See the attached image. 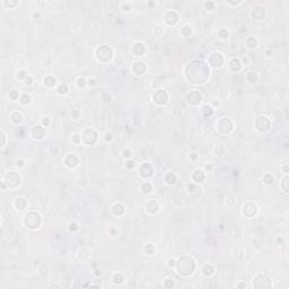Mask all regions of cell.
<instances>
[{"instance_id":"obj_1","label":"cell","mask_w":289,"mask_h":289,"mask_svg":"<svg viewBox=\"0 0 289 289\" xmlns=\"http://www.w3.org/2000/svg\"><path fill=\"white\" fill-rule=\"evenodd\" d=\"M194 261L189 256H183L180 258L178 261V273L182 274V276H189L193 272L194 270Z\"/></svg>"},{"instance_id":"obj_2","label":"cell","mask_w":289,"mask_h":289,"mask_svg":"<svg viewBox=\"0 0 289 289\" xmlns=\"http://www.w3.org/2000/svg\"><path fill=\"white\" fill-rule=\"evenodd\" d=\"M23 223L25 225V227L30 229H35L40 226L41 224V217L39 213L34 212V211H30L27 215H25Z\"/></svg>"},{"instance_id":"obj_3","label":"cell","mask_w":289,"mask_h":289,"mask_svg":"<svg viewBox=\"0 0 289 289\" xmlns=\"http://www.w3.org/2000/svg\"><path fill=\"white\" fill-rule=\"evenodd\" d=\"M112 56H113V51H112V49L110 46L101 45L100 48H97L96 50L97 60L102 61V62H107L108 60H111Z\"/></svg>"},{"instance_id":"obj_4","label":"cell","mask_w":289,"mask_h":289,"mask_svg":"<svg viewBox=\"0 0 289 289\" xmlns=\"http://www.w3.org/2000/svg\"><path fill=\"white\" fill-rule=\"evenodd\" d=\"M152 101L158 105H164L167 102V94L163 89H157L152 94Z\"/></svg>"},{"instance_id":"obj_5","label":"cell","mask_w":289,"mask_h":289,"mask_svg":"<svg viewBox=\"0 0 289 289\" xmlns=\"http://www.w3.org/2000/svg\"><path fill=\"white\" fill-rule=\"evenodd\" d=\"M201 94L198 91H192L191 93H189L188 96H186V101L189 104L191 105H198L199 103L201 102Z\"/></svg>"},{"instance_id":"obj_6","label":"cell","mask_w":289,"mask_h":289,"mask_svg":"<svg viewBox=\"0 0 289 289\" xmlns=\"http://www.w3.org/2000/svg\"><path fill=\"white\" fill-rule=\"evenodd\" d=\"M256 211H258V207L252 202H249L243 206V213L245 215V216H247L249 218L255 216Z\"/></svg>"},{"instance_id":"obj_7","label":"cell","mask_w":289,"mask_h":289,"mask_svg":"<svg viewBox=\"0 0 289 289\" xmlns=\"http://www.w3.org/2000/svg\"><path fill=\"white\" fill-rule=\"evenodd\" d=\"M251 15L254 19L256 20H262L265 17V9L263 7H255L252 11H251Z\"/></svg>"},{"instance_id":"obj_8","label":"cell","mask_w":289,"mask_h":289,"mask_svg":"<svg viewBox=\"0 0 289 289\" xmlns=\"http://www.w3.org/2000/svg\"><path fill=\"white\" fill-rule=\"evenodd\" d=\"M178 14L174 11V10H168L165 15V22L167 23L168 25H174L176 22H178Z\"/></svg>"},{"instance_id":"obj_9","label":"cell","mask_w":289,"mask_h":289,"mask_svg":"<svg viewBox=\"0 0 289 289\" xmlns=\"http://www.w3.org/2000/svg\"><path fill=\"white\" fill-rule=\"evenodd\" d=\"M261 126H263L262 127V131H267L270 127V121L268 120V117H264V115L259 117V119L256 120V128H258V130L260 129Z\"/></svg>"},{"instance_id":"obj_10","label":"cell","mask_w":289,"mask_h":289,"mask_svg":"<svg viewBox=\"0 0 289 289\" xmlns=\"http://www.w3.org/2000/svg\"><path fill=\"white\" fill-rule=\"evenodd\" d=\"M132 71L133 74L136 75H142L145 71H146V65L141 62V61H138V62H134L132 65Z\"/></svg>"},{"instance_id":"obj_11","label":"cell","mask_w":289,"mask_h":289,"mask_svg":"<svg viewBox=\"0 0 289 289\" xmlns=\"http://www.w3.org/2000/svg\"><path fill=\"white\" fill-rule=\"evenodd\" d=\"M152 174V169L150 167V165L147 164V163L142 164L141 167H140V175H141L142 178H149Z\"/></svg>"},{"instance_id":"obj_12","label":"cell","mask_w":289,"mask_h":289,"mask_svg":"<svg viewBox=\"0 0 289 289\" xmlns=\"http://www.w3.org/2000/svg\"><path fill=\"white\" fill-rule=\"evenodd\" d=\"M32 136L35 139H42L44 137V130L41 126H35L32 129Z\"/></svg>"},{"instance_id":"obj_13","label":"cell","mask_w":289,"mask_h":289,"mask_svg":"<svg viewBox=\"0 0 289 289\" xmlns=\"http://www.w3.org/2000/svg\"><path fill=\"white\" fill-rule=\"evenodd\" d=\"M219 56H220L219 52H213L212 54H211L210 59H209V62H210V65L212 67H220L223 65V60H217V58Z\"/></svg>"},{"instance_id":"obj_14","label":"cell","mask_w":289,"mask_h":289,"mask_svg":"<svg viewBox=\"0 0 289 289\" xmlns=\"http://www.w3.org/2000/svg\"><path fill=\"white\" fill-rule=\"evenodd\" d=\"M66 165L67 166H69V167H76L77 165H78V158L74 155V154H70V155H68L66 157Z\"/></svg>"},{"instance_id":"obj_15","label":"cell","mask_w":289,"mask_h":289,"mask_svg":"<svg viewBox=\"0 0 289 289\" xmlns=\"http://www.w3.org/2000/svg\"><path fill=\"white\" fill-rule=\"evenodd\" d=\"M132 52L134 53V56H143L145 53V46L142 45L141 43H137V44H133L132 46Z\"/></svg>"},{"instance_id":"obj_16","label":"cell","mask_w":289,"mask_h":289,"mask_svg":"<svg viewBox=\"0 0 289 289\" xmlns=\"http://www.w3.org/2000/svg\"><path fill=\"white\" fill-rule=\"evenodd\" d=\"M192 178L197 183H201L204 180V173H203L202 169H195L194 173H193Z\"/></svg>"},{"instance_id":"obj_17","label":"cell","mask_w":289,"mask_h":289,"mask_svg":"<svg viewBox=\"0 0 289 289\" xmlns=\"http://www.w3.org/2000/svg\"><path fill=\"white\" fill-rule=\"evenodd\" d=\"M14 204H15L16 209H18V210H23V209L26 208V201L24 198H17Z\"/></svg>"},{"instance_id":"obj_18","label":"cell","mask_w":289,"mask_h":289,"mask_svg":"<svg viewBox=\"0 0 289 289\" xmlns=\"http://www.w3.org/2000/svg\"><path fill=\"white\" fill-rule=\"evenodd\" d=\"M158 208H159V207H158V203L156 202V201H149V203L147 204V210L150 213L157 212Z\"/></svg>"},{"instance_id":"obj_19","label":"cell","mask_w":289,"mask_h":289,"mask_svg":"<svg viewBox=\"0 0 289 289\" xmlns=\"http://www.w3.org/2000/svg\"><path fill=\"white\" fill-rule=\"evenodd\" d=\"M229 66H230V69L234 71H237L241 69V62L238 61V59H232L230 62H229Z\"/></svg>"},{"instance_id":"obj_20","label":"cell","mask_w":289,"mask_h":289,"mask_svg":"<svg viewBox=\"0 0 289 289\" xmlns=\"http://www.w3.org/2000/svg\"><path fill=\"white\" fill-rule=\"evenodd\" d=\"M56 78H54V77L48 76V77H45V78H44V85H46V86H49V87L54 86V85H56Z\"/></svg>"},{"instance_id":"obj_21","label":"cell","mask_w":289,"mask_h":289,"mask_svg":"<svg viewBox=\"0 0 289 289\" xmlns=\"http://www.w3.org/2000/svg\"><path fill=\"white\" fill-rule=\"evenodd\" d=\"M165 180H166V182L168 184H174L175 181H176V176H175L174 173H168L167 175H166V178H165Z\"/></svg>"},{"instance_id":"obj_22","label":"cell","mask_w":289,"mask_h":289,"mask_svg":"<svg viewBox=\"0 0 289 289\" xmlns=\"http://www.w3.org/2000/svg\"><path fill=\"white\" fill-rule=\"evenodd\" d=\"M202 113L204 114V117H209V115H211L213 113L212 108H211V106H209V105H204L202 108Z\"/></svg>"},{"instance_id":"obj_23","label":"cell","mask_w":289,"mask_h":289,"mask_svg":"<svg viewBox=\"0 0 289 289\" xmlns=\"http://www.w3.org/2000/svg\"><path fill=\"white\" fill-rule=\"evenodd\" d=\"M263 182L267 184V185H269V184H272V182H273V176L271 175V174H265L263 178Z\"/></svg>"},{"instance_id":"obj_24","label":"cell","mask_w":289,"mask_h":289,"mask_svg":"<svg viewBox=\"0 0 289 289\" xmlns=\"http://www.w3.org/2000/svg\"><path fill=\"white\" fill-rule=\"evenodd\" d=\"M212 272H213V269L210 264H206L203 267V273L206 274V276H210V274H212Z\"/></svg>"},{"instance_id":"obj_25","label":"cell","mask_w":289,"mask_h":289,"mask_svg":"<svg viewBox=\"0 0 289 289\" xmlns=\"http://www.w3.org/2000/svg\"><path fill=\"white\" fill-rule=\"evenodd\" d=\"M246 44H247V46H249L250 49H253V48H255V46H256V40H255L254 37H252V36H251V37H249V39H247V43H246Z\"/></svg>"},{"instance_id":"obj_26","label":"cell","mask_w":289,"mask_h":289,"mask_svg":"<svg viewBox=\"0 0 289 289\" xmlns=\"http://www.w3.org/2000/svg\"><path fill=\"white\" fill-rule=\"evenodd\" d=\"M58 93L61 94V95H62V94H63V95L67 94V93H68V87H67V85H63V84L60 85L59 88H58Z\"/></svg>"},{"instance_id":"obj_27","label":"cell","mask_w":289,"mask_h":289,"mask_svg":"<svg viewBox=\"0 0 289 289\" xmlns=\"http://www.w3.org/2000/svg\"><path fill=\"white\" fill-rule=\"evenodd\" d=\"M20 103H22L23 105H26V104H28V103H30V96H28L27 94H24L23 96L20 97Z\"/></svg>"},{"instance_id":"obj_28","label":"cell","mask_w":289,"mask_h":289,"mask_svg":"<svg viewBox=\"0 0 289 289\" xmlns=\"http://www.w3.org/2000/svg\"><path fill=\"white\" fill-rule=\"evenodd\" d=\"M142 188H146V190H143L142 192H145V193L152 192V185H150V184H149L148 182H146L145 184H142Z\"/></svg>"},{"instance_id":"obj_29","label":"cell","mask_w":289,"mask_h":289,"mask_svg":"<svg viewBox=\"0 0 289 289\" xmlns=\"http://www.w3.org/2000/svg\"><path fill=\"white\" fill-rule=\"evenodd\" d=\"M219 36H220V39H227V37H228V30H220V32H219Z\"/></svg>"},{"instance_id":"obj_30","label":"cell","mask_w":289,"mask_h":289,"mask_svg":"<svg viewBox=\"0 0 289 289\" xmlns=\"http://www.w3.org/2000/svg\"><path fill=\"white\" fill-rule=\"evenodd\" d=\"M121 9L123 10V11H130L131 7H130V5H129V4H127V2H122V4H121Z\"/></svg>"},{"instance_id":"obj_31","label":"cell","mask_w":289,"mask_h":289,"mask_svg":"<svg viewBox=\"0 0 289 289\" xmlns=\"http://www.w3.org/2000/svg\"><path fill=\"white\" fill-rule=\"evenodd\" d=\"M9 96L11 97V101H16V100H18V93L16 91H11L9 93Z\"/></svg>"},{"instance_id":"obj_32","label":"cell","mask_w":289,"mask_h":289,"mask_svg":"<svg viewBox=\"0 0 289 289\" xmlns=\"http://www.w3.org/2000/svg\"><path fill=\"white\" fill-rule=\"evenodd\" d=\"M287 182H288V178H285L284 180H282V186H284V191L286 193L288 192V188H287Z\"/></svg>"},{"instance_id":"obj_33","label":"cell","mask_w":289,"mask_h":289,"mask_svg":"<svg viewBox=\"0 0 289 289\" xmlns=\"http://www.w3.org/2000/svg\"><path fill=\"white\" fill-rule=\"evenodd\" d=\"M134 166V163L132 162V160H128L127 164H126V167H129V168H132Z\"/></svg>"},{"instance_id":"obj_34","label":"cell","mask_w":289,"mask_h":289,"mask_svg":"<svg viewBox=\"0 0 289 289\" xmlns=\"http://www.w3.org/2000/svg\"><path fill=\"white\" fill-rule=\"evenodd\" d=\"M69 226H70V227H69V229H70V230H72V229H77V224L76 223H70V224H69Z\"/></svg>"},{"instance_id":"obj_35","label":"cell","mask_w":289,"mask_h":289,"mask_svg":"<svg viewBox=\"0 0 289 289\" xmlns=\"http://www.w3.org/2000/svg\"><path fill=\"white\" fill-rule=\"evenodd\" d=\"M123 156H124V157H130V156H131L130 150H127V149H126V150L123 152Z\"/></svg>"},{"instance_id":"obj_36","label":"cell","mask_w":289,"mask_h":289,"mask_svg":"<svg viewBox=\"0 0 289 289\" xmlns=\"http://www.w3.org/2000/svg\"><path fill=\"white\" fill-rule=\"evenodd\" d=\"M42 124L48 126V124H49V119H48V117H46V119H43V120H42Z\"/></svg>"},{"instance_id":"obj_37","label":"cell","mask_w":289,"mask_h":289,"mask_svg":"<svg viewBox=\"0 0 289 289\" xmlns=\"http://www.w3.org/2000/svg\"><path fill=\"white\" fill-rule=\"evenodd\" d=\"M284 169H285V173L287 174V173H288V172H287V165H285V166H284Z\"/></svg>"}]
</instances>
